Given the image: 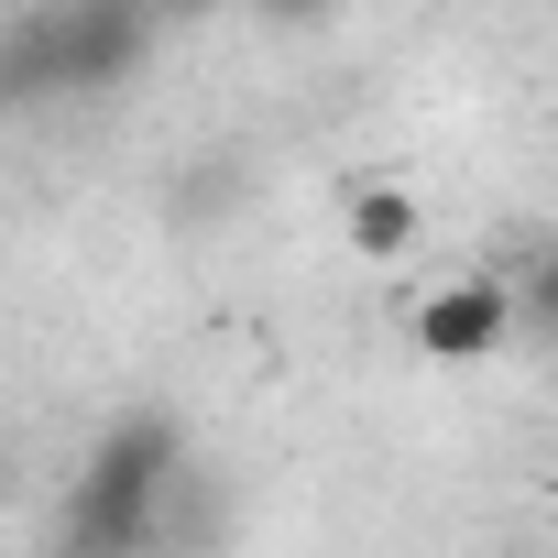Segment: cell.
I'll return each instance as SVG.
<instances>
[{
  "mask_svg": "<svg viewBox=\"0 0 558 558\" xmlns=\"http://www.w3.org/2000/svg\"><path fill=\"white\" fill-rule=\"evenodd\" d=\"M0 471H12V449H0Z\"/></svg>",
  "mask_w": 558,
  "mask_h": 558,
  "instance_id": "obj_7",
  "label": "cell"
},
{
  "mask_svg": "<svg viewBox=\"0 0 558 558\" xmlns=\"http://www.w3.org/2000/svg\"><path fill=\"white\" fill-rule=\"evenodd\" d=\"M340 230H351V252H362V263H405L427 219H416V197H405L395 175H373V186H351V219H340Z\"/></svg>",
  "mask_w": 558,
  "mask_h": 558,
  "instance_id": "obj_4",
  "label": "cell"
},
{
  "mask_svg": "<svg viewBox=\"0 0 558 558\" xmlns=\"http://www.w3.org/2000/svg\"><path fill=\"white\" fill-rule=\"evenodd\" d=\"M514 329H525V318H514V274H460V286H438V296L405 318V340H416L427 362H493Z\"/></svg>",
  "mask_w": 558,
  "mask_h": 558,
  "instance_id": "obj_3",
  "label": "cell"
},
{
  "mask_svg": "<svg viewBox=\"0 0 558 558\" xmlns=\"http://www.w3.org/2000/svg\"><path fill=\"white\" fill-rule=\"evenodd\" d=\"M175 460H186V427H175L165 405L121 416V427L88 449L77 493H66V558H143V536H154V514H165V493H175Z\"/></svg>",
  "mask_w": 558,
  "mask_h": 558,
  "instance_id": "obj_1",
  "label": "cell"
},
{
  "mask_svg": "<svg viewBox=\"0 0 558 558\" xmlns=\"http://www.w3.org/2000/svg\"><path fill=\"white\" fill-rule=\"evenodd\" d=\"M514 318H525L536 340H558V241H536V252L514 263Z\"/></svg>",
  "mask_w": 558,
  "mask_h": 558,
  "instance_id": "obj_5",
  "label": "cell"
},
{
  "mask_svg": "<svg viewBox=\"0 0 558 558\" xmlns=\"http://www.w3.org/2000/svg\"><path fill=\"white\" fill-rule=\"evenodd\" d=\"M263 12H274V23H307V12H329V0H263Z\"/></svg>",
  "mask_w": 558,
  "mask_h": 558,
  "instance_id": "obj_6",
  "label": "cell"
},
{
  "mask_svg": "<svg viewBox=\"0 0 558 558\" xmlns=\"http://www.w3.org/2000/svg\"><path fill=\"white\" fill-rule=\"evenodd\" d=\"M132 66V12L121 0H66L34 34L0 45V99H34V88H110Z\"/></svg>",
  "mask_w": 558,
  "mask_h": 558,
  "instance_id": "obj_2",
  "label": "cell"
}]
</instances>
